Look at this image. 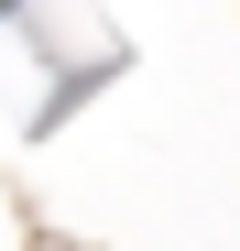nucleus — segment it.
<instances>
[{"label": "nucleus", "mask_w": 240, "mask_h": 251, "mask_svg": "<svg viewBox=\"0 0 240 251\" xmlns=\"http://www.w3.org/2000/svg\"><path fill=\"white\" fill-rule=\"evenodd\" d=\"M109 88H120V55H66V66H55V88L33 99V142H55L66 120L88 109V99H109Z\"/></svg>", "instance_id": "f257e3e1"}]
</instances>
